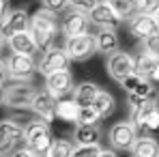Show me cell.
<instances>
[{"instance_id": "1", "label": "cell", "mask_w": 159, "mask_h": 157, "mask_svg": "<svg viewBox=\"0 0 159 157\" xmlns=\"http://www.w3.org/2000/svg\"><path fill=\"white\" fill-rule=\"evenodd\" d=\"M58 32H60V20L56 13L41 7L30 15V35L34 37L39 52H45V50L56 45Z\"/></svg>"}, {"instance_id": "2", "label": "cell", "mask_w": 159, "mask_h": 157, "mask_svg": "<svg viewBox=\"0 0 159 157\" xmlns=\"http://www.w3.org/2000/svg\"><path fill=\"white\" fill-rule=\"evenodd\" d=\"M52 142L54 136L50 129V123L34 118V121H28L24 125V144L34 153V157H48L50 149H52Z\"/></svg>"}, {"instance_id": "3", "label": "cell", "mask_w": 159, "mask_h": 157, "mask_svg": "<svg viewBox=\"0 0 159 157\" xmlns=\"http://www.w3.org/2000/svg\"><path fill=\"white\" fill-rule=\"evenodd\" d=\"M129 121L138 131V136H155L159 131V104L146 101L135 110H129Z\"/></svg>"}, {"instance_id": "4", "label": "cell", "mask_w": 159, "mask_h": 157, "mask_svg": "<svg viewBox=\"0 0 159 157\" xmlns=\"http://www.w3.org/2000/svg\"><path fill=\"white\" fill-rule=\"evenodd\" d=\"M7 71H9V80H13V82H30L34 78V73L39 71V62L34 60V56L9 54Z\"/></svg>"}, {"instance_id": "5", "label": "cell", "mask_w": 159, "mask_h": 157, "mask_svg": "<svg viewBox=\"0 0 159 157\" xmlns=\"http://www.w3.org/2000/svg\"><path fill=\"white\" fill-rule=\"evenodd\" d=\"M138 131L133 127L131 121H116L110 129H107V142H110V149H114L116 153L118 151H131V146L138 140Z\"/></svg>"}, {"instance_id": "6", "label": "cell", "mask_w": 159, "mask_h": 157, "mask_svg": "<svg viewBox=\"0 0 159 157\" xmlns=\"http://www.w3.org/2000/svg\"><path fill=\"white\" fill-rule=\"evenodd\" d=\"M37 88L30 82H13L4 88V105L13 110H30Z\"/></svg>"}, {"instance_id": "7", "label": "cell", "mask_w": 159, "mask_h": 157, "mask_svg": "<svg viewBox=\"0 0 159 157\" xmlns=\"http://www.w3.org/2000/svg\"><path fill=\"white\" fill-rule=\"evenodd\" d=\"M24 142V125L13 118L0 121V157H9Z\"/></svg>"}, {"instance_id": "8", "label": "cell", "mask_w": 159, "mask_h": 157, "mask_svg": "<svg viewBox=\"0 0 159 157\" xmlns=\"http://www.w3.org/2000/svg\"><path fill=\"white\" fill-rule=\"evenodd\" d=\"M65 52L69 54L71 62H84L88 58H93L97 54V43H95V35H80V37H69L65 39Z\"/></svg>"}, {"instance_id": "9", "label": "cell", "mask_w": 159, "mask_h": 157, "mask_svg": "<svg viewBox=\"0 0 159 157\" xmlns=\"http://www.w3.org/2000/svg\"><path fill=\"white\" fill-rule=\"evenodd\" d=\"M106 69L110 73V78L114 82H123L127 76L135 73V58H133L129 52H114L106 58Z\"/></svg>"}, {"instance_id": "10", "label": "cell", "mask_w": 159, "mask_h": 157, "mask_svg": "<svg viewBox=\"0 0 159 157\" xmlns=\"http://www.w3.org/2000/svg\"><path fill=\"white\" fill-rule=\"evenodd\" d=\"M69 65H71V58L65 52V48L54 45V48H50V50H45L41 54V58H39V73L41 76H52L56 71H67Z\"/></svg>"}, {"instance_id": "11", "label": "cell", "mask_w": 159, "mask_h": 157, "mask_svg": "<svg viewBox=\"0 0 159 157\" xmlns=\"http://www.w3.org/2000/svg\"><path fill=\"white\" fill-rule=\"evenodd\" d=\"M88 30H90L88 13H82V11H75V9L65 11V15L60 20V32L65 35V39L80 37V35H88Z\"/></svg>"}, {"instance_id": "12", "label": "cell", "mask_w": 159, "mask_h": 157, "mask_svg": "<svg viewBox=\"0 0 159 157\" xmlns=\"http://www.w3.org/2000/svg\"><path fill=\"white\" fill-rule=\"evenodd\" d=\"M88 20H90V24L97 28H110V30H118L120 24H123V20L114 13V9L107 4L106 0H99L95 7H93V11L88 13Z\"/></svg>"}, {"instance_id": "13", "label": "cell", "mask_w": 159, "mask_h": 157, "mask_svg": "<svg viewBox=\"0 0 159 157\" xmlns=\"http://www.w3.org/2000/svg\"><path fill=\"white\" fill-rule=\"evenodd\" d=\"M73 88H75V84H73V76H71L69 69L67 71H56L52 76H45V90L54 99H62V97L71 95Z\"/></svg>"}, {"instance_id": "14", "label": "cell", "mask_w": 159, "mask_h": 157, "mask_svg": "<svg viewBox=\"0 0 159 157\" xmlns=\"http://www.w3.org/2000/svg\"><path fill=\"white\" fill-rule=\"evenodd\" d=\"M56 101L58 99H54L45 88H37V95L32 99L30 110L34 112L37 118H41L45 123H52V121H56Z\"/></svg>"}, {"instance_id": "15", "label": "cell", "mask_w": 159, "mask_h": 157, "mask_svg": "<svg viewBox=\"0 0 159 157\" xmlns=\"http://www.w3.org/2000/svg\"><path fill=\"white\" fill-rule=\"evenodd\" d=\"M127 24H129V32L135 39H146V37L159 32V26L153 17V13H135Z\"/></svg>"}, {"instance_id": "16", "label": "cell", "mask_w": 159, "mask_h": 157, "mask_svg": "<svg viewBox=\"0 0 159 157\" xmlns=\"http://www.w3.org/2000/svg\"><path fill=\"white\" fill-rule=\"evenodd\" d=\"M4 39L17 35V32H26L30 30V15L26 9H13L4 15Z\"/></svg>"}, {"instance_id": "17", "label": "cell", "mask_w": 159, "mask_h": 157, "mask_svg": "<svg viewBox=\"0 0 159 157\" xmlns=\"http://www.w3.org/2000/svg\"><path fill=\"white\" fill-rule=\"evenodd\" d=\"M7 45H9L11 54H26V56H37L39 54V45H37L34 37L30 35V30L17 32V35L9 37L7 39Z\"/></svg>"}, {"instance_id": "18", "label": "cell", "mask_w": 159, "mask_h": 157, "mask_svg": "<svg viewBox=\"0 0 159 157\" xmlns=\"http://www.w3.org/2000/svg\"><path fill=\"white\" fill-rule=\"evenodd\" d=\"M157 86L151 80H142V84L133 93H129V110H135L146 101H157Z\"/></svg>"}, {"instance_id": "19", "label": "cell", "mask_w": 159, "mask_h": 157, "mask_svg": "<svg viewBox=\"0 0 159 157\" xmlns=\"http://www.w3.org/2000/svg\"><path fill=\"white\" fill-rule=\"evenodd\" d=\"M95 43H97V52L106 54V56L118 52V48H120L118 32L110 30V28H99V32L95 35Z\"/></svg>"}, {"instance_id": "20", "label": "cell", "mask_w": 159, "mask_h": 157, "mask_svg": "<svg viewBox=\"0 0 159 157\" xmlns=\"http://www.w3.org/2000/svg\"><path fill=\"white\" fill-rule=\"evenodd\" d=\"M101 142V127L99 125H75L73 129V144L93 146Z\"/></svg>"}, {"instance_id": "21", "label": "cell", "mask_w": 159, "mask_h": 157, "mask_svg": "<svg viewBox=\"0 0 159 157\" xmlns=\"http://www.w3.org/2000/svg\"><path fill=\"white\" fill-rule=\"evenodd\" d=\"M99 86L95 84V82H82V84H78L75 88H73V101L80 105V108H84V105H93V101H95V97L99 95Z\"/></svg>"}, {"instance_id": "22", "label": "cell", "mask_w": 159, "mask_h": 157, "mask_svg": "<svg viewBox=\"0 0 159 157\" xmlns=\"http://www.w3.org/2000/svg\"><path fill=\"white\" fill-rule=\"evenodd\" d=\"M129 153L131 157H159V142L151 136H140Z\"/></svg>"}, {"instance_id": "23", "label": "cell", "mask_w": 159, "mask_h": 157, "mask_svg": "<svg viewBox=\"0 0 159 157\" xmlns=\"http://www.w3.org/2000/svg\"><path fill=\"white\" fill-rule=\"evenodd\" d=\"M78 112H80V105L73 101V97H71V99L62 97V99L56 101V118H58V121L75 123V121H78Z\"/></svg>"}, {"instance_id": "24", "label": "cell", "mask_w": 159, "mask_h": 157, "mask_svg": "<svg viewBox=\"0 0 159 157\" xmlns=\"http://www.w3.org/2000/svg\"><path fill=\"white\" fill-rule=\"evenodd\" d=\"M93 108L97 110V114H99L101 118H107V116H112L114 110H116V99H114L112 93H107V90L101 88L99 95H97L95 101H93Z\"/></svg>"}, {"instance_id": "25", "label": "cell", "mask_w": 159, "mask_h": 157, "mask_svg": "<svg viewBox=\"0 0 159 157\" xmlns=\"http://www.w3.org/2000/svg\"><path fill=\"white\" fill-rule=\"evenodd\" d=\"M157 65H159V58H157V56H153V54L140 52L138 56H135V73L142 76L144 80L151 78V73L157 69Z\"/></svg>"}, {"instance_id": "26", "label": "cell", "mask_w": 159, "mask_h": 157, "mask_svg": "<svg viewBox=\"0 0 159 157\" xmlns=\"http://www.w3.org/2000/svg\"><path fill=\"white\" fill-rule=\"evenodd\" d=\"M106 2L114 9V13L123 22H129L133 15L138 13V0H106Z\"/></svg>"}, {"instance_id": "27", "label": "cell", "mask_w": 159, "mask_h": 157, "mask_svg": "<svg viewBox=\"0 0 159 157\" xmlns=\"http://www.w3.org/2000/svg\"><path fill=\"white\" fill-rule=\"evenodd\" d=\"M99 123H101V116L97 114V110H95L93 105H84V108H80L75 125H99Z\"/></svg>"}, {"instance_id": "28", "label": "cell", "mask_w": 159, "mask_h": 157, "mask_svg": "<svg viewBox=\"0 0 159 157\" xmlns=\"http://www.w3.org/2000/svg\"><path fill=\"white\" fill-rule=\"evenodd\" d=\"M71 153H73V142L60 138V140L52 142V149H50L48 157H71Z\"/></svg>"}, {"instance_id": "29", "label": "cell", "mask_w": 159, "mask_h": 157, "mask_svg": "<svg viewBox=\"0 0 159 157\" xmlns=\"http://www.w3.org/2000/svg\"><path fill=\"white\" fill-rule=\"evenodd\" d=\"M142 52L153 54V56H157V58H159V32L151 35V37H146V39H142Z\"/></svg>"}, {"instance_id": "30", "label": "cell", "mask_w": 159, "mask_h": 157, "mask_svg": "<svg viewBox=\"0 0 159 157\" xmlns=\"http://www.w3.org/2000/svg\"><path fill=\"white\" fill-rule=\"evenodd\" d=\"M41 2H43V9L52 11V13H56V15L71 9V7H69V0H41Z\"/></svg>"}, {"instance_id": "31", "label": "cell", "mask_w": 159, "mask_h": 157, "mask_svg": "<svg viewBox=\"0 0 159 157\" xmlns=\"http://www.w3.org/2000/svg\"><path fill=\"white\" fill-rule=\"evenodd\" d=\"M99 151H101L99 144H93V146H80V144H75L71 157H95Z\"/></svg>"}, {"instance_id": "32", "label": "cell", "mask_w": 159, "mask_h": 157, "mask_svg": "<svg viewBox=\"0 0 159 157\" xmlns=\"http://www.w3.org/2000/svg\"><path fill=\"white\" fill-rule=\"evenodd\" d=\"M97 2L99 0H69V7L75 9V11H82V13H90Z\"/></svg>"}, {"instance_id": "33", "label": "cell", "mask_w": 159, "mask_h": 157, "mask_svg": "<svg viewBox=\"0 0 159 157\" xmlns=\"http://www.w3.org/2000/svg\"><path fill=\"white\" fill-rule=\"evenodd\" d=\"M142 80H144L142 76H138V73H131V76H127V78L120 82V86H123L127 93H133V90H135V88L142 84Z\"/></svg>"}, {"instance_id": "34", "label": "cell", "mask_w": 159, "mask_h": 157, "mask_svg": "<svg viewBox=\"0 0 159 157\" xmlns=\"http://www.w3.org/2000/svg\"><path fill=\"white\" fill-rule=\"evenodd\" d=\"M159 9V0H138V13H155Z\"/></svg>"}, {"instance_id": "35", "label": "cell", "mask_w": 159, "mask_h": 157, "mask_svg": "<svg viewBox=\"0 0 159 157\" xmlns=\"http://www.w3.org/2000/svg\"><path fill=\"white\" fill-rule=\"evenodd\" d=\"M9 157H34V153H32V151L28 149L26 144H24V146H20V149H15V151H13V153H11Z\"/></svg>"}, {"instance_id": "36", "label": "cell", "mask_w": 159, "mask_h": 157, "mask_svg": "<svg viewBox=\"0 0 159 157\" xmlns=\"http://www.w3.org/2000/svg\"><path fill=\"white\" fill-rule=\"evenodd\" d=\"M9 80V71H7V60L0 58V84H4Z\"/></svg>"}, {"instance_id": "37", "label": "cell", "mask_w": 159, "mask_h": 157, "mask_svg": "<svg viewBox=\"0 0 159 157\" xmlns=\"http://www.w3.org/2000/svg\"><path fill=\"white\" fill-rule=\"evenodd\" d=\"M95 157H118V155H116V151H114V149H101Z\"/></svg>"}, {"instance_id": "38", "label": "cell", "mask_w": 159, "mask_h": 157, "mask_svg": "<svg viewBox=\"0 0 159 157\" xmlns=\"http://www.w3.org/2000/svg\"><path fill=\"white\" fill-rule=\"evenodd\" d=\"M7 4H9V0H0V20H4V15L9 13Z\"/></svg>"}, {"instance_id": "39", "label": "cell", "mask_w": 159, "mask_h": 157, "mask_svg": "<svg viewBox=\"0 0 159 157\" xmlns=\"http://www.w3.org/2000/svg\"><path fill=\"white\" fill-rule=\"evenodd\" d=\"M151 82H153V84H155V86H159V65H157V69H155V71H153V73H151Z\"/></svg>"}, {"instance_id": "40", "label": "cell", "mask_w": 159, "mask_h": 157, "mask_svg": "<svg viewBox=\"0 0 159 157\" xmlns=\"http://www.w3.org/2000/svg\"><path fill=\"white\" fill-rule=\"evenodd\" d=\"M0 105H4V84H0Z\"/></svg>"}, {"instance_id": "41", "label": "cell", "mask_w": 159, "mask_h": 157, "mask_svg": "<svg viewBox=\"0 0 159 157\" xmlns=\"http://www.w3.org/2000/svg\"><path fill=\"white\" fill-rule=\"evenodd\" d=\"M153 17H155V22H157V26H159V9L155 11V13H153Z\"/></svg>"}, {"instance_id": "42", "label": "cell", "mask_w": 159, "mask_h": 157, "mask_svg": "<svg viewBox=\"0 0 159 157\" xmlns=\"http://www.w3.org/2000/svg\"><path fill=\"white\" fill-rule=\"evenodd\" d=\"M4 43H7V39H4V37H0V50L4 48Z\"/></svg>"}]
</instances>
